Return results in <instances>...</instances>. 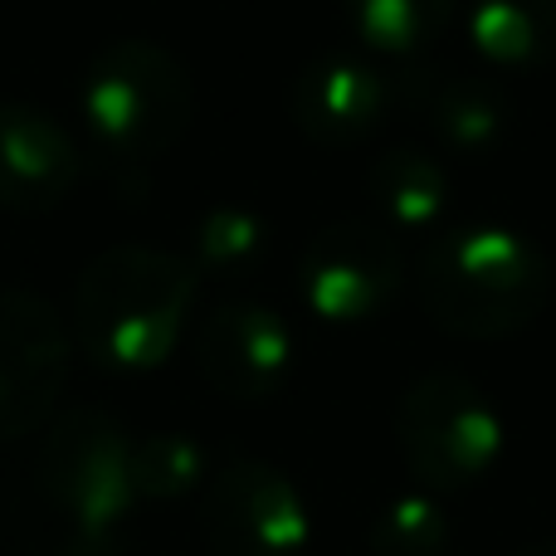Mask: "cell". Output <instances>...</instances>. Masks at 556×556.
<instances>
[{"label":"cell","mask_w":556,"mask_h":556,"mask_svg":"<svg viewBox=\"0 0 556 556\" xmlns=\"http://www.w3.org/2000/svg\"><path fill=\"white\" fill-rule=\"evenodd\" d=\"M45 493L78 542H108L137 503L132 434L108 410H68L49 425Z\"/></svg>","instance_id":"5b68a950"},{"label":"cell","mask_w":556,"mask_h":556,"mask_svg":"<svg viewBox=\"0 0 556 556\" xmlns=\"http://www.w3.org/2000/svg\"><path fill=\"white\" fill-rule=\"evenodd\" d=\"M513 556H556V538H542V542H528V547H518Z\"/></svg>","instance_id":"d6986e66"},{"label":"cell","mask_w":556,"mask_h":556,"mask_svg":"<svg viewBox=\"0 0 556 556\" xmlns=\"http://www.w3.org/2000/svg\"><path fill=\"white\" fill-rule=\"evenodd\" d=\"M191 260L147 244H117L88 260L74 288V337L98 371L142 376L176 352L195 303Z\"/></svg>","instance_id":"6da1fadb"},{"label":"cell","mask_w":556,"mask_h":556,"mask_svg":"<svg viewBox=\"0 0 556 556\" xmlns=\"http://www.w3.org/2000/svg\"><path fill=\"white\" fill-rule=\"evenodd\" d=\"M405 254L381 225L337 220L307 240L298 260V293L323 323L356 327L381 317L401 298Z\"/></svg>","instance_id":"52a82bcc"},{"label":"cell","mask_w":556,"mask_h":556,"mask_svg":"<svg viewBox=\"0 0 556 556\" xmlns=\"http://www.w3.org/2000/svg\"><path fill=\"white\" fill-rule=\"evenodd\" d=\"M459 0H346L356 39L381 54H415L450 29Z\"/></svg>","instance_id":"2e32d148"},{"label":"cell","mask_w":556,"mask_h":556,"mask_svg":"<svg viewBox=\"0 0 556 556\" xmlns=\"http://www.w3.org/2000/svg\"><path fill=\"white\" fill-rule=\"evenodd\" d=\"M450 552V518L440 493L415 489L391 498L371 522V556H444Z\"/></svg>","instance_id":"e0dca14e"},{"label":"cell","mask_w":556,"mask_h":556,"mask_svg":"<svg viewBox=\"0 0 556 556\" xmlns=\"http://www.w3.org/2000/svg\"><path fill=\"white\" fill-rule=\"evenodd\" d=\"M137 498H186L205 479V454L191 434H147L132 440Z\"/></svg>","instance_id":"ac0fdd59"},{"label":"cell","mask_w":556,"mask_h":556,"mask_svg":"<svg viewBox=\"0 0 556 556\" xmlns=\"http://www.w3.org/2000/svg\"><path fill=\"white\" fill-rule=\"evenodd\" d=\"M420 298L444 332L498 342L542 317L552 260L508 225H459L425 250Z\"/></svg>","instance_id":"7a4b0ae2"},{"label":"cell","mask_w":556,"mask_h":556,"mask_svg":"<svg viewBox=\"0 0 556 556\" xmlns=\"http://www.w3.org/2000/svg\"><path fill=\"white\" fill-rule=\"evenodd\" d=\"M88 142L113 162L166 156L191 127L195 88L172 49L152 39H117L98 49L78 84Z\"/></svg>","instance_id":"3957f363"},{"label":"cell","mask_w":556,"mask_h":556,"mask_svg":"<svg viewBox=\"0 0 556 556\" xmlns=\"http://www.w3.org/2000/svg\"><path fill=\"white\" fill-rule=\"evenodd\" d=\"M195 362L211 391H220L225 401H269L293 371V332L274 307L254 298H230L205 313L201 337H195Z\"/></svg>","instance_id":"9c48e42d"},{"label":"cell","mask_w":556,"mask_h":556,"mask_svg":"<svg viewBox=\"0 0 556 556\" xmlns=\"http://www.w3.org/2000/svg\"><path fill=\"white\" fill-rule=\"evenodd\" d=\"M68 356L59 307L29 288H0V440H25L54 415Z\"/></svg>","instance_id":"ba28073f"},{"label":"cell","mask_w":556,"mask_h":556,"mask_svg":"<svg viewBox=\"0 0 556 556\" xmlns=\"http://www.w3.org/2000/svg\"><path fill=\"white\" fill-rule=\"evenodd\" d=\"M269 260V220L250 205H211L195 220L191 235V264L195 274H215V278H244Z\"/></svg>","instance_id":"9a60e30c"},{"label":"cell","mask_w":556,"mask_h":556,"mask_svg":"<svg viewBox=\"0 0 556 556\" xmlns=\"http://www.w3.org/2000/svg\"><path fill=\"white\" fill-rule=\"evenodd\" d=\"M395 434L415 483L430 493H459L489 479L508 450V425L498 405L464 371H425L401 395Z\"/></svg>","instance_id":"277c9868"},{"label":"cell","mask_w":556,"mask_h":556,"mask_svg":"<svg viewBox=\"0 0 556 556\" xmlns=\"http://www.w3.org/2000/svg\"><path fill=\"white\" fill-rule=\"evenodd\" d=\"M391 78L356 54H323L293 78L288 88V113L298 132L317 147H356L386 123L391 113Z\"/></svg>","instance_id":"8fae6325"},{"label":"cell","mask_w":556,"mask_h":556,"mask_svg":"<svg viewBox=\"0 0 556 556\" xmlns=\"http://www.w3.org/2000/svg\"><path fill=\"white\" fill-rule=\"evenodd\" d=\"M366 195L381 211V220L395 225V230H430L444 215L450 181H444V166L425 147L401 142L366 166Z\"/></svg>","instance_id":"5bb4252c"},{"label":"cell","mask_w":556,"mask_h":556,"mask_svg":"<svg viewBox=\"0 0 556 556\" xmlns=\"http://www.w3.org/2000/svg\"><path fill=\"white\" fill-rule=\"evenodd\" d=\"M211 556H313V513L298 483L264 459H235L205 483Z\"/></svg>","instance_id":"8992f818"},{"label":"cell","mask_w":556,"mask_h":556,"mask_svg":"<svg viewBox=\"0 0 556 556\" xmlns=\"http://www.w3.org/2000/svg\"><path fill=\"white\" fill-rule=\"evenodd\" d=\"M84 147L59 117L29 103H0V211L45 215L78 191Z\"/></svg>","instance_id":"30bf717a"},{"label":"cell","mask_w":556,"mask_h":556,"mask_svg":"<svg viewBox=\"0 0 556 556\" xmlns=\"http://www.w3.org/2000/svg\"><path fill=\"white\" fill-rule=\"evenodd\" d=\"M469 45L503 74L547 68L556 59V0H469Z\"/></svg>","instance_id":"4fadbf2b"},{"label":"cell","mask_w":556,"mask_h":556,"mask_svg":"<svg viewBox=\"0 0 556 556\" xmlns=\"http://www.w3.org/2000/svg\"><path fill=\"white\" fill-rule=\"evenodd\" d=\"M420 117L434 142L459 156H489L513 127V108L493 78L479 74H430L420 88Z\"/></svg>","instance_id":"7c38bea8"}]
</instances>
